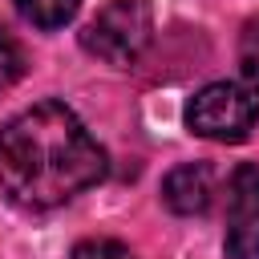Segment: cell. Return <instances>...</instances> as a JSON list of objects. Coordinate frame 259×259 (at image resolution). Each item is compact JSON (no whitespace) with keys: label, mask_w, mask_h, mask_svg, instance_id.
Masks as SVG:
<instances>
[{"label":"cell","mask_w":259,"mask_h":259,"mask_svg":"<svg viewBox=\"0 0 259 259\" xmlns=\"http://www.w3.org/2000/svg\"><path fill=\"white\" fill-rule=\"evenodd\" d=\"M105 178V150L65 101H36L0 125V190L24 210H53Z\"/></svg>","instance_id":"1"},{"label":"cell","mask_w":259,"mask_h":259,"mask_svg":"<svg viewBox=\"0 0 259 259\" xmlns=\"http://www.w3.org/2000/svg\"><path fill=\"white\" fill-rule=\"evenodd\" d=\"M162 202L174 214H202L214 202V174H210V166H202V162L174 166L166 174V182H162Z\"/></svg>","instance_id":"5"},{"label":"cell","mask_w":259,"mask_h":259,"mask_svg":"<svg viewBox=\"0 0 259 259\" xmlns=\"http://www.w3.org/2000/svg\"><path fill=\"white\" fill-rule=\"evenodd\" d=\"M28 73V53L12 32H0V93L12 89L20 77Z\"/></svg>","instance_id":"8"},{"label":"cell","mask_w":259,"mask_h":259,"mask_svg":"<svg viewBox=\"0 0 259 259\" xmlns=\"http://www.w3.org/2000/svg\"><path fill=\"white\" fill-rule=\"evenodd\" d=\"M154 36V8L150 0H105L97 16L81 28L85 53L105 65H134Z\"/></svg>","instance_id":"2"},{"label":"cell","mask_w":259,"mask_h":259,"mask_svg":"<svg viewBox=\"0 0 259 259\" xmlns=\"http://www.w3.org/2000/svg\"><path fill=\"white\" fill-rule=\"evenodd\" d=\"M227 255L259 259V166L243 162L227 178Z\"/></svg>","instance_id":"4"},{"label":"cell","mask_w":259,"mask_h":259,"mask_svg":"<svg viewBox=\"0 0 259 259\" xmlns=\"http://www.w3.org/2000/svg\"><path fill=\"white\" fill-rule=\"evenodd\" d=\"M77 8H81V0H16V12L32 28H45V32L65 28L77 16Z\"/></svg>","instance_id":"6"},{"label":"cell","mask_w":259,"mask_h":259,"mask_svg":"<svg viewBox=\"0 0 259 259\" xmlns=\"http://www.w3.org/2000/svg\"><path fill=\"white\" fill-rule=\"evenodd\" d=\"M255 121H259V97L235 81H210L186 101V125L206 142L223 146L247 142Z\"/></svg>","instance_id":"3"},{"label":"cell","mask_w":259,"mask_h":259,"mask_svg":"<svg viewBox=\"0 0 259 259\" xmlns=\"http://www.w3.org/2000/svg\"><path fill=\"white\" fill-rule=\"evenodd\" d=\"M239 73H243L247 89L259 97V16L247 20L239 32Z\"/></svg>","instance_id":"7"},{"label":"cell","mask_w":259,"mask_h":259,"mask_svg":"<svg viewBox=\"0 0 259 259\" xmlns=\"http://www.w3.org/2000/svg\"><path fill=\"white\" fill-rule=\"evenodd\" d=\"M73 259H134V251L117 239H105V235H93V239H81L73 247Z\"/></svg>","instance_id":"9"}]
</instances>
